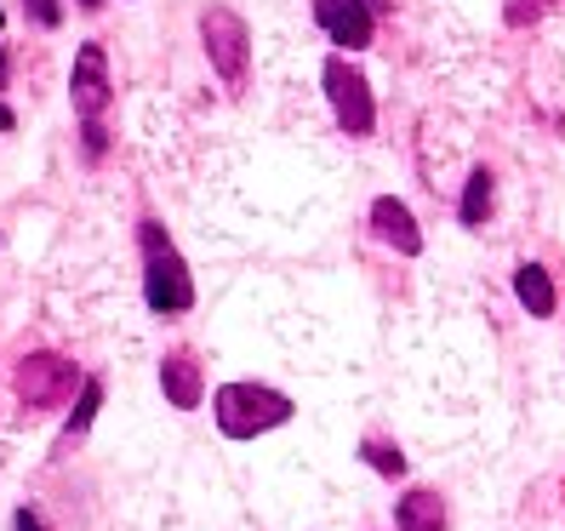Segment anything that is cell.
I'll return each mask as SVG.
<instances>
[{
	"mask_svg": "<svg viewBox=\"0 0 565 531\" xmlns=\"http://www.w3.org/2000/svg\"><path fill=\"white\" fill-rule=\"evenodd\" d=\"M212 412H217L223 435L252 440V435H263V428H280L291 417V401L275 394V389H257V383H228V389H217Z\"/></svg>",
	"mask_w": 565,
	"mask_h": 531,
	"instance_id": "6da1fadb",
	"label": "cell"
},
{
	"mask_svg": "<svg viewBox=\"0 0 565 531\" xmlns=\"http://www.w3.org/2000/svg\"><path fill=\"white\" fill-rule=\"evenodd\" d=\"M143 297L154 315H183L194 304V286H189V269L183 257L172 252V241L160 235V223H143Z\"/></svg>",
	"mask_w": 565,
	"mask_h": 531,
	"instance_id": "7a4b0ae2",
	"label": "cell"
},
{
	"mask_svg": "<svg viewBox=\"0 0 565 531\" xmlns=\"http://www.w3.org/2000/svg\"><path fill=\"white\" fill-rule=\"evenodd\" d=\"M326 97H331L338 126L349 131V138H365V131H372V120H377L372 92H365V75L354 70L349 57H331V63H326Z\"/></svg>",
	"mask_w": 565,
	"mask_h": 531,
	"instance_id": "3957f363",
	"label": "cell"
},
{
	"mask_svg": "<svg viewBox=\"0 0 565 531\" xmlns=\"http://www.w3.org/2000/svg\"><path fill=\"white\" fill-rule=\"evenodd\" d=\"M201 35H206V57L217 63V75H223L228 86H241V81H246V23H241L235 12L212 7V12L201 18Z\"/></svg>",
	"mask_w": 565,
	"mask_h": 531,
	"instance_id": "277c9868",
	"label": "cell"
},
{
	"mask_svg": "<svg viewBox=\"0 0 565 531\" xmlns=\"http://www.w3.org/2000/svg\"><path fill=\"white\" fill-rule=\"evenodd\" d=\"M70 389H75V367H63V360H52V354L23 360L18 394H23L29 406H57V401H70Z\"/></svg>",
	"mask_w": 565,
	"mask_h": 531,
	"instance_id": "5b68a950",
	"label": "cell"
},
{
	"mask_svg": "<svg viewBox=\"0 0 565 531\" xmlns=\"http://www.w3.org/2000/svg\"><path fill=\"white\" fill-rule=\"evenodd\" d=\"M315 18H320L326 35L349 52L372 41V7H365V0H315Z\"/></svg>",
	"mask_w": 565,
	"mask_h": 531,
	"instance_id": "8992f818",
	"label": "cell"
},
{
	"mask_svg": "<svg viewBox=\"0 0 565 531\" xmlns=\"http://www.w3.org/2000/svg\"><path fill=\"white\" fill-rule=\"evenodd\" d=\"M104 104H109V57H104V46H81V57H75V109L86 120H97Z\"/></svg>",
	"mask_w": 565,
	"mask_h": 531,
	"instance_id": "52a82bcc",
	"label": "cell"
},
{
	"mask_svg": "<svg viewBox=\"0 0 565 531\" xmlns=\"http://www.w3.org/2000/svg\"><path fill=\"white\" fill-rule=\"evenodd\" d=\"M372 223H377V235L394 246V252H406V257H417L423 252V235H417V217L394 201V194H383V201L372 206Z\"/></svg>",
	"mask_w": 565,
	"mask_h": 531,
	"instance_id": "ba28073f",
	"label": "cell"
},
{
	"mask_svg": "<svg viewBox=\"0 0 565 531\" xmlns=\"http://www.w3.org/2000/svg\"><path fill=\"white\" fill-rule=\"evenodd\" d=\"M160 389H166V401H172L178 412H194L201 406V367H194L189 354H166L160 360Z\"/></svg>",
	"mask_w": 565,
	"mask_h": 531,
	"instance_id": "9c48e42d",
	"label": "cell"
},
{
	"mask_svg": "<svg viewBox=\"0 0 565 531\" xmlns=\"http://www.w3.org/2000/svg\"><path fill=\"white\" fill-rule=\"evenodd\" d=\"M394 520H401V531H446V509L435 491H412L401 509H394Z\"/></svg>",
	"mask_w": 565,
	"mask_h": 531,
	"instance_id": "30bf717a",
	"label": "cell"
},
{
	"mask_svg": "<svg viewBox=\"0 0 565 531\" xmlns=\"http://www.w3.org/2000/svg\"><path fill=\"white\" fill-rule=\"evenodd\" d=\"M514 291H520V304L531 315H554V286H548V275L537 269V263H525V269L514 275Z\"/></svg>",
	"mask_w": 565,
	"mask_h": 531,
	"instance_id": "8fae6325",
	"label": "cell"
},
{
	"mask_svg": "<svg viewBox=\"0 0 565 531\" xmlns=\"http://www.w3.org/2000/svg\"><path fill=\"white\" fill-rule=\"evenodd\" d=\"M486 212H491V172H475L469 178V189H462V223H486Z\"/></svg>",
	"mask_w": 565,
	"mask_h": 531,
	"instance_id": "7c38bea8",
	"label": "cell"
},
{
	"mask_svg": "<svg viewBox=\"0 0 565 531\" xmlns=\"http://www.w3.org/2000/svg\"><path fill=\"white\" fill-rule=\"evenodd\" d=\"M365 463H372L377 475H406V457L394 446H383V440H365Z\"/></svg>",
	"mask_w": 565,
	"mask_h": 531,
	"instance_id": "4fadbf2b",
	"label": "cell"
},
{
	"mask_svg": "<svg viewBox=\"0 0 565 531\" xmlns=\"http://www.w3.org/2000/svg\"><path fill=\"white\" fill-rule=\"evenodd\" d=\"M97 401H104V389L86 383V394H81V412H75V423H70V428H86V423H92V412H97Z\"/></svg>",
	"mask_w": 565,
	"mask_h": 531,
	"instance_id": "5bb4252c",
	"label": "cell"
},
{
	"mask_svg": "<svg viewBox=\"0 0 565 531\" xmlns=\"http://www.w3.org/2000/svg\"><path fill=\"white\" fill-rule=\"evenodd\" d=\"M29 12H35V18L52 29V23H57V0H29Z\"/></svg>",
	"mask_w": 565,
	"mask_h": 531,
	"instance_id": "9a60e30c",
	"label": "cell"
},
{
	"mask_svg": "<svg viewBox=\"0 0 565 531\" xmlns=\"http://www.w3.org/2000/svg\"><path fill=\"white\" fill-rule=\"evenodd\" d=\"M18 531H41V520H35V514L23 509V514H18Z\"/></svg>",
	"mask_w": 565,
	"mask_h": 531,
	"instance_id": "2e32d148",
	"label": "cell"
},
{
	"mask_svg": "<svg viewBox=\"0 0 565 531\" xmlns=\"http://www.w3.org/2000/svg\"><path fill=\"white\" fill-rule=\"evenodd\" d=\"M7 126H12V109H7V104H0V131H7Z\"/></svg>",
	"mask_w": 565,
	"mask_h": 531,
	"instance_id": "e0dca14e",
	"label": "cell"
},
{
	"mask_svg": "<svg viewBox=\"0 0 565 531\" xmlns=\"http://www.w3.org/2000/svg\"><path fill=\"white\" fill-rule=\"evenodd\" d=\"M81 7H97V0H81Z\"/></svg>",
	"mask_w": 565,
	"mask_h": 531,
	"instance_id": "ac0fdd59",
	"label": "cell"
},
{
	"mask_svg": "<svg viewBox=\"0 0 565 531\" xmlns=\"http://www.w3.org/2000/svg\"><path fill=\"white\" fill-rule=\"evenodd\" d=\"M0 23H7V18H0Z\"/></svg>",
	"mask_w": 565,
	"mask_h": 531,
	"instance_id": "d6986e66",
	"label": "cell"
}]
</instances>
